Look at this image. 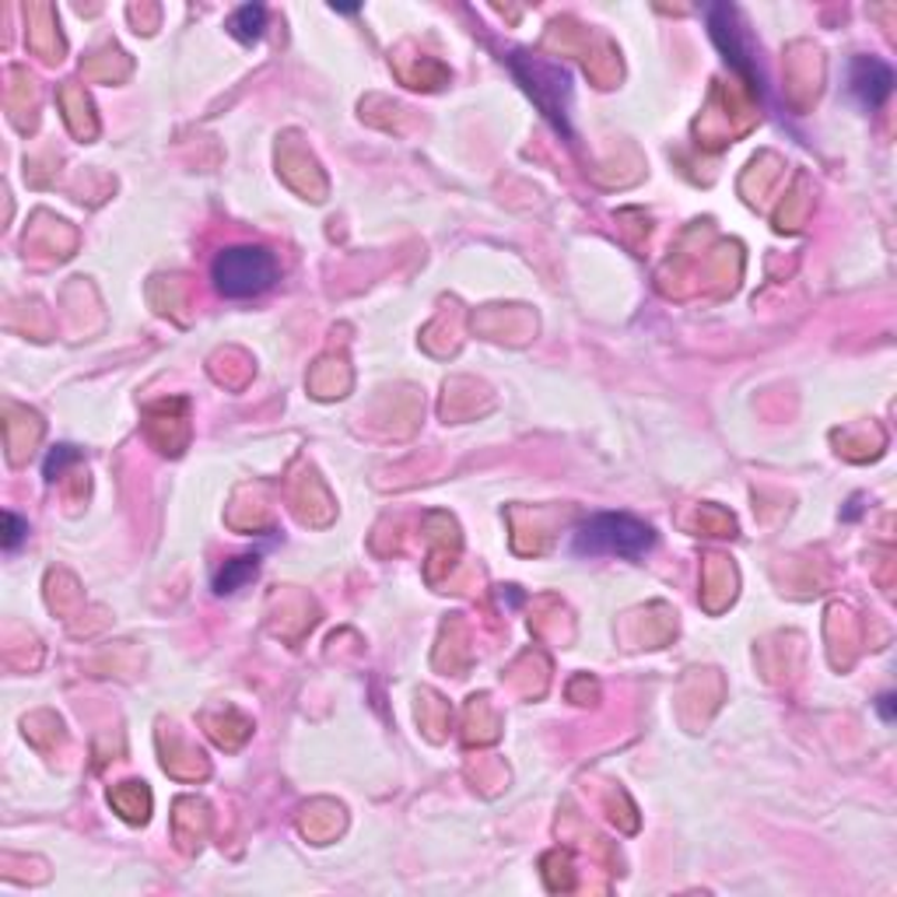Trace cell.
Wrapping results in <instances>:
<instances>
[{
  "mask_svg": "<svg viewBox=\"0 0 897 897\" xmlns=\"http://www.w3.org/2000/svg\"><path fill=\"white\" fill-rule=\"evenodd\" d=\"M656 547V533L648 523L635 520L627 512H599L589 515L586 523L575 530L572 551L575 554H611V557H642Z\"/></svg>",
  "mask_w": 897,
  "mask_h": 897,
  "instance_id": "cell-2",
  "label": "cell"
},
{
  "mask_svg": "<svg viewBox=\"0 0 897 897\" xmlns=\"http://www.w3.org/2000/svg\"><path fill=\"white\" fill-rule=\"evenodd\" d=\"M278 256L266 250V245H224V250L211 260V281L218 288V295L224 299H260L263 291H271L278 284Z\"/></svg>",
  "mask_w": 897,
  "mask_h": 897,
  "instance_id": "cell-1",
  "label": "cell"
},
{
  "mask_svg": "<svg viewBox=\"0 0 897 897\" xmlns=\"http://www.w3.org/2000/svg\"><path fill=\"white\" fill-rule=\"evenodd\" d=\"M4 526H8V533H4V547H8V551H14L21 541H26L29 523H26V520H18L14 512H8V515H4Z\"/></svg>",
  "mask_w": 897,
  "mask_h": 897,
  "instance_id": "cell-8",
  "label": "cell"
},
{
  "mask_svg": "<svg viewBox=\"0 0 897 897\" xmlns=\"http://www.w3.org/2000/svg\"><path fill=\"white\" fill-rule=\"evenodd\" d=\"M260 568V557L256 554H245V557H232V561H224V568L214 575V593L218 596H232L239 593L245 582H250Z\"/></svg>",
  "mask_w": 897,
  "mask_h": 897,
  "instance_id": "cell-6",
  "label": "cell"
},
{
  "mask_svg": "<svg viewBox=\"0 0 897 897\" xmlns=\"http://www.w3.org/2000/svg\"><path fill=\"white\" fill-rule=\"evenodd\" d=\"M512 71L520 74L523 88L533 95V102L541 105L547 117L554 120L557 130H565L568 133V99H572V78L565 67H557V63H547L541 57H530L523 60L520 57H512Z\"/></svg>",
  "mask_w": 897,
  "mask_h": 897,
  "instance_id": "cell-3",
  "label": "cell"
},
{
  "mask_svg": "<svg viewBox=\"0 0 897 897\" xmlns=\"http://www.w3.org/2000/svg\"><path fill=\"white\" fill-rule=\"evenodd\" d=\"M263 29H266V8H260V4H242L229 18V32L239 42H245V47H250V42H256L263 36Z\"/></svg>",
  "mask_w": 897,
  "mask_h": 897,
  "instance_id": "cell-7",
  "label": "cell"
},
{
  "mask_svg": "<svg viewBox=\"0 0 897 897\" xmlns=\"http://www.w3.org/2000/svg\"><path fill=\"white\" fill-rule=\"evenodd\" d=\"M890 702H894V698H890V694H884V698H880V715H884V719H887V723L894 719V705H890Z\"/></svg>",
  "mask_w": 897,
  "mask_h": 897,
  "instance_id": "cell-10",
  "label": "cell"
},
{
  "mask_svg": "<svg viewBox=\"0 0 897 897\" xmlns=\"http://www.w3.org/2000/svg\"><path fill=\"white\" fill-rule=\"evenodd\" d=\"M67 460H74V448H71V445H60L57 453H53V456L47 460V477L60 474V470H63V463H67Z\"/></svg>",
  "mask_w": 897,
  "mask_h": 897,
  "instance_id": "cell-9",
  "label": "cell"
},
{
  "mask_svg": "<svg viewBox=\"0 0 897 897\" xmlns=\"http://www.w3.org/2000/svg\"><path fill=\"white\" fill-rule=\"evenodd\" d=\"M848 92L866 109H880L894 92V71L877 57H856L848 67Z\"/></svg>",
  "mask_w": 897,
  "mask_h": 897,
  "instance_id": "cell-5",
  "label": "cell"
},
{
  "mask_svg": "<svg viewBox=\"0 0 897 897\" xmlns=\"http://www.w3.org/2000/svg\"><path fill=\"white\" fill-rule=\"evenodd\" d=\"M705 18H708V36H712L715 47L723 50L726 63H733L736 71L750 81V88H757V92H760V88H765V78H760V67H757L754 47H750V36H747L744 26H739L736 8H729V4H712V8L705 11Z\"/></svg>",
  "mask_w": 897,
  "mask_h": 897,
  "instance_id": "cell-4",
  "label": "cell"
}]
</instances>
